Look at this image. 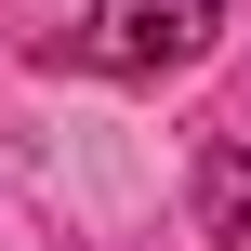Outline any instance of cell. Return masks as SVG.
<instances>
[{
	"mask_svg": "<svg viewBox=\"0 0 251 251\" xmlns=\"http://www.w3.org/2000/svg\"><path fill=\"white\" fill-rule=\"evenodd\" d=\"M225 40V0H93L79 13V53L106 79H159V66H199Z\"/></svg>",
	"mask_w": 251,
	"mask_h": 251,
	"instance_id": "obj_1",
	"label": "cell"
},
{
	"mask_svg": "<svg viewBox=\"0 0 251 251\" xmlns=\"http://www.w3.org/2000/svg\"><path fill=\"white\" fill-rule=\"evenodd\" d=\"M199 238L251 251V146H212V159H199Z\"/></svg>",
	"mask_w": 251,
	"mask_h": 251,
	"instance_id": "obj_2",
	"label": "cell"
}]
</instances>
